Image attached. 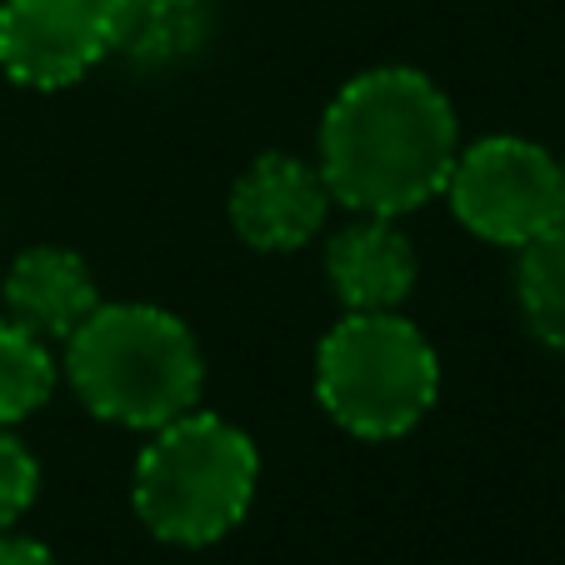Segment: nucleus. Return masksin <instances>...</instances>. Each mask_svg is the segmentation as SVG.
<instances>
[{
  "mask_svg": "<svg viewBox=\"0 0 565 565\" xmlns=\"http://www.w3.org/2000/svg\"><path fill=\"white\" fill-rule=\"evenodd\" d=\"M326 211H331V191H326L320 171L300 156H286V150L260 156L231 191L235 235L256 250H270V256L310 246L326 225Z\"/></svg>",
  "mask_w": 565,
  "mask_h": 565,
  "instance_id": "obj_7",
  "label": "nucleus"
},
{
  "mask_svg": "<svg viewBox=\"0 0 565 565\" xmlns=\"http://www.w3.org/2000/svg\"><path fill=\"white\" fill-rule=\"evenodd\" d=\"M0 565H61V561L41 541H31V535L0 531Z\"/></svg>",
  "mask_w": 565,
  "mask_h": 565,
  "instance_id": "obj_14",
  "label": "nucleus"
},
{
  "mask_svg": "<svg viewBox=\"0 0 565 565\" xmlns=\"http://www.w3.org/2000/svg\"><path fill=\"white\" fill-rule=\"evenodd\" d=\"M110 55L130 65H175L205 45V0H106Z\"/></svg>",
  "mask_w": 565,
  "mask_h": 565,
  "instance_id": "obj_10",
  "label": "nucleus"
},
{
  "mask_svg": "<svg viewBox=\"0 0 565 565\" xmlns=\"http://www.w3.org/2000/svg\"><path fill=\"white\" fill-rule=\"evenodd\" d=\"M326 276L345 310H395L416 290V246L395 215H361L326 246Z\"/></svg>",
  "mask_w": 565,
  "mask_h": 565,
  "instance_id": "obj_8",
  "label": "nucleus"
},
{
  "mask_svg": "<svg viewBox=\"0 0 565 565\" xmlns=\"http://www.w3.org/2000/svg\"><path fill=\"white\" fill-rule=\"evenodd\" d=\"M55 375H61V365H55L45 335L0 316V426L35 416L55 395Z\"/></svg>",
  "mask_w": 565,
  "mask_h": 565,
  "instance_id": "obj_12",
  "label": "nucleus"
},
{
  "mask_svg": "<svg viewBox=\"0 0 565 565\" xmlns=\"http://www.w3.org/2000/svg\"><path fill=\"white\" fill-rule=\"evenodd\" d=\"M65 381L90 416L130 430H160L201 406L205 355L191 326L160 306H96L65 335Z\"/></svg>",
  "mask_w": 565,
  "mask_h": 565,
  "instance_id": "obj_2",
  "label": "nucleus"
},
{
  "mask_svg": "<svg viewBox=\"0 0 565 565\" xmlns=\"http://www.w3.org/2000/svg\"><path fill=\"white\" fill-rule=\"evenodd\" d=\"M41 491V466L11 426H0V531H11Z\"/></svg>",
  "mask_w": 565,
  "mask_h": 565,
  "instance_id": "obj_13",
  "label": "nucleus"
},
{
  "mask_svg": "<svg viewBox=\"0 0 565 565\" xmlns=\"http://www.w3.org/2000/svg\"><path fill=\"white\" fill-rule=\"evenodd\" d=\"M0 300L21 320L25 331L45 335V341H65V335L100 306L96 296V270L86 256H75L71 246H31L11 260Z\"/></svg>",
  "mask_w": 565,
  "mask_h": 565,
  "instance_id": "obj_9",
  "label": "nucleus"
},
{
  "mask_svg": "<svg viewBox=\"0 0 565 565\" xmlns=\"http://www.w3.org/2000/svg\"><path fill=\"white\" fill-rule=\"evenodd\" d=\"M256 440L215 411L166 420L136 456L130 501L150 535L171 545H211L246 521L256 501Z\"/></svg>",
  "mask_w": 565,
  "mask_h": 565,
  "instance_id": "obj_3",
  "label": "nucleus"
},
{
  "mask_svg": "<svg viewBox=\"0 0 565 565\" xmlns=\"http://www.w3.org/2000/svg\"><path fill=\"white\" fill-rule=\"evenodd\" d=\"M450 211L470 235L491 246H531L565 221L561 160L525 136H486L450 166Z\"/></svg>",
  "mask_w": 565,
  "mask_h": 565,
  "instance_id": "obj_5",
  "label": "nucleus"
},
{
  "mask_svg": "<svg viewBox=\"0 0 565 565\" xmlns=\"http://www.w3.org/2000/svg\"><path fill=\"white\" fill-rule=\"evenodd\" d=\"M515 300H521V316L535 341L565 355V225L521 246Z\"/></svg>",
  "mask_w": 565,
  "mask_h": 565,
  "instance_id": "obj_11",
  "label": "nucleus"
},
{
  "mask_svg": "<svg viewBox=\"0 0 565 565\" xmlns=\"http://www.w3.org/2000/svg\"><path fill=\"white\" fill-rule=\"evenodd\" d=\"M561 211H565V160H561ZM565 225V221H561Z\"/></svg>",
  "mask_w": 565,
  "mask_h": 565,
  "instance_id": "obj_15",
  "label": "nucleus"
},
{
  "mask_svg": "<svg viewBox=\"0 0 565 565\" xmlns=\"http://www.w3.org/2000/svg\"><path fill=\"white\" fill-rule=\"evenodd\" d=\"M456 156L460 126L446 90L411 65H381L326 106L316 171L355 215H411L446 195Z\"/></svg>",
  "mask_w": 565,
  "mask_h": 565,
  "instance_id": "obj_1",
  "label": "nucleus"
},
{
  "mask_svg": "<svg viewBox=\"0 0 565 565\" xmlns=\"http://www.w3.org/2000/svg\"><path fill=\"white\" fill-rule=\"evenodd\" d=\"M436 345L395 310H345L316 351V395L326 416L361 440H395L436 406Z\"/></svg>",
  "mask_w": 565,
  "mask_h": 565,
  "instance_id": "obj_4",
  "label": "nucleus"
},
{
  "mask_svg": "<svg viewBox=\"0 0 565 565\" xmlns=\"http://www.w3.org/2000/svg\"><path fill=\"white\" fill-rule=\"evenodd\" d=\"M106 55V0H0V71L15 86L65 90Z\"/></svg>",
  "mask_w": 565,
  "mask_h": 565,
  "instance_id": "obj_6",
  "label": "nucleus"
}]
</instances>
